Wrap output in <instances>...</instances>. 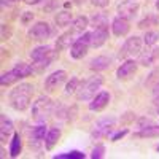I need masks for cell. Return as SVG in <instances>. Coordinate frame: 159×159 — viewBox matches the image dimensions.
<instances>
[{"label":"cell","mask_w":159,"mask_h":159,"mask_svg":"<svg viewBox=\"0 0 159 159\" xmlns=\"http://www.w3.org/2000/svg\"><path fill=\"white\" fill-rule=\"evenodd\" d=\"M32 96H34V86L29 84V83H21L10 91L8 102H10L13 110L24 111L30 107Z\"/></svg>","instance_id":"obj_1"},{"label":"cell","mask_w":159,"mask_h":159,"mask_svg":"<svg viewBox=\"0 0 159 159\" xmlns=\"http://www.w3.org/2000/svg\"><path fill=\"white\" fill-rule=\"evenodd\" d=\"M103 84V76L100 75H92L89 76L88 80H84V81L80 83L75 96H76V100L80 102H88V100H92L96 97V94L99 92V89L102 88Z\"/></svg>","instance_id":"obj_2"},{"label":"cell","mask_w":159,"mask_h":159,"mask_svg":"<svg viewBox=\"0 0 159 159\" xmlns=\"http://www.w3.org/2000/svg\"><path fill=\"white\" fill-rule=\"evenodd\" d=\"M56 108L54 102L51 97L42 96L32 103V118L37 123H45L46 119L52 115V110Z\"/></svg>","instance_id":"obj_3"},{"label":"cell","mask_w":159,"mask_h":159,"mask_svg":"<svg viewBox=\"0 0 159 159\" xmlns=\"http://www.w3.org/2000/svg\"><path fill=\"white\" fill-rule=\"evenodd\" d=\"M89 45V48H100L102 45H105V42L108 40V29H99V27H94L92 30H86L84 34H81L80 37Z\"/></svg>","instance_id":"obj_4"},{"label":"cell","mask_w":159,"mask_h":159,"mask_svg":"<svg viewBox=\"0 0 159 159\" xmlns=\"http://www.w3.org/2000/svg\"><path fill=\"white\" fill-rule=\"evenodd\" d=\"M116 124V119L115 118H102L94 124L91 130V139L92 140H99V139H105L111 134V130Z\"/></svg>","instance_id":"obj_5"},{"label":"cell","mask_w":159,"mask_h":159,"mask_svg":"<svg viewBox=\"0 0 159 159\" xmlns=\"http://www.w3.org/2000/svg\"><path fill=\"white\" fill-rule=\"evenodd\" d=\"M142 45H143V40L140 37H137V35L126 38L123 48L119 49V59H121V57L132 59L134 56H139L140 51H142Z\"/></svg>","instance_id":"obj_6"},{"label":"cell","mask_w":159,"mask_h":159,"mask_svg":"<svg viewBox=\"0 0 159 159\" xmlns=\"http://www.w3.org/2000/svg\"><path fill=\"white\" fill-rule=\"evenodd\" d=\"M27 35L30 40H35V42H45L51 35V27L46 21H38L29 29Z\"/></svg>","instance_id":"obj_7"},{"label":"cell","mask_w":159,"mask_h":159,"mask_svg":"<svg viewBox=\"0 0 159 159\" xmlns=\"http://www.w3.org/2000/svg\"><path fill=\"white\" fill-rule=\"evenodd\" d=\"M139 8H140V5H139L137 0H126V2L118 5V16L130 21L137 16Z\"/></svg>","instance_id":"obj_8"},{"label":"cell","mask_w":159,"mask_h":159,"mask_svg":"<svg viewBox=\"0 0 159 159\" xmlns=\"http://www.w3.org/2000/svg\"><path fill=\"white\" fill-rule=\"evenodd\" d=\"M65 81H67V72L65 70H56L45 80V89L46 91H56L59 89Z\"/></svg>","instance_id":"obj_9"},{"label":"cell","mask_w":159,"mask_h":159,"mask_svg":"<svg viewBox=\"0 0 159 159\" xmlns=\"http://www.w3.org/2000/svg\"><path fill=\"white\" fill-rule=\"evenodd\" d=\"M137 62L143 67H150L159 59V46H150L145 51H140V54L137 56Z\"/></svg>","instance_id":"obj_10"},{"label":"cell","mask_w":159,"mask_h":159,"mask_svg":"<svg viewBox=\"0 0 159 159\" xmlns=\"http://www.w3.org/2000/svg\"><path fill=\"white\" fill-rule=\"evenodd\" d=\"M110 99H111L110 92H107V91H99L97 94H96V97L89 102V110H91V111H96V113H97V111H102V110L110 103Z\"/></svg>","instance_id":"obj_11"},{"label":"cell","mask_w":159,"mask_h":159,"mask_svg":"<svg viewBox=\"0 0 159 159\" xmlns=\"http://www.w3.org/2000/svg\"><path fill=\"white\" fill-rule=\"evenodd\" d=\"M137 69H139V62H137L135 59H127V61H124V62L118 67V70H116V78H119V80L129 78V76H132V75L137 72Z\"/></svg>","instance_id":"obj_12"},{"label":"cell","mask_w":159,"mask_h":159,"mask_svg":"<svg viewBox=\"0 0 159 159\" xmlns=\"http://www.w3.org/2000/svg\"><path fill=\"white\" fill-rule=\"evenodd\" d=\"M130 30V21L121 18V16H116L111 21V32L115 37H126Z\"/></svg>","instance_id":"obj_13"},{"label":"cell","mask_w":159,"mask_h":159,"mask_svg":"<svg viewBox=\"0 0 159 159\" xmlns=\"http://www.w3.org/2000/svg\"><path fill=\"white\" fill-rule=\"evenodd\" d=\"M56 56H57V51H52V49H51L45 57L38 59V61H32V69H34V73H43V72L49 67V65H51V62L56 59Z\"/></svg>","instance_id":"obj_14"},{"label":"cell","mask_w":159,"mask_h":159,"mask_svg":"<svg viewBox=\"0 0 159 159\" xmlns=\"http://www.w3.org/2000/svg\"><path fill=\"white\" fill-rule=\"evenodd\" d=\"M13 134H15V124H13L10 118L2 115V119H0V139H2V143H5L10 137H13Z\"/></svg>","instance_id":"obj_15"},{"label":"cell","mask_w":159,"mask_h":159,"mask_svg":"<svg viewBox=\"0 0 159 159\" xmlns=\"http://www.w3.org/2000/svg\"><path fill=\"white\" fill-rule=\"evenodd\" d=\"M88 51H89V45L78 37L75 40V43L70 46V56L73 59H83V57H86Z\"/></svg>","instance_id":"obj_16"},{"label":"cell","mask_w":159,"mask_h":159,"mask_svg":"<svg viewBox=\"0 0 159 159\" xmlns=\"http://www.w3.org/2000/svg\"><path fill=\"white\" fill-rule=\"evenodd\" d=\"M110 65H111V57H108V56H97L94 59H91L89 69L94 70V72H103V70L110 69Z\"/></svg>","instance_id":"obj_17"},{"label":"cell","mask_w":159,"mask_h":159,"mask_svg":"<svg viewBox=\"0 0 159 159\" xmlns=\"http://www.w3.org/2000/svg\"><path fill=\"white\" fill-rule=\"evenodd\" d=\"M75 34L72 32V30H69V32H65V34H62V35H59L57 37V40H56V51H64V49H69L73 43H75Z\"/></svg>","instance_id":"obj_18"},{"label":"cell","mask_w":159,"mask_h":159,"mask_svg":"<svg viewBox=\"0 0 159 159\" xmlns=\"http://www.w3.org/2000/svg\"><path fill=\"white\" fill-rule=\"evenodd\" d=\"M61 135H62V130H61L59 127H52V129H49V130H48V134H46V137H45V148H46L48 151H51V150L57 145Z\"/></svg>","instance_id":"obj_19"},{"label":"cell","mask_w":159,"mask_h":159,"mask_svg":"<svg viewBox=\"0 0 159 159\" xmlns=\"http://www.w3.org/2000/svg\"><path fill=\"white\" fill-rule=\"evenodd\" d=\"M134 137H137V139H157L159 137V124H153L148 127L139 129L137 132H134Z\"/></svg>","instance_id":"obj_20"},{"label":"cell","mask_w":159,"mask_h":159,"mask_svg":"<svg viewBox=\"0 0 159 159\" xmlns=\"http://www.w3.org/2000/svg\"><path fill=\"white\" fill-rule=\"evenodd\" d=\"M88 25H89V18L86 16H78L72 21V27L70 30L76 35V34H84L86 29H88Z\"/></svg>","instance_id":"obj_21"},{"label":"cell","mask_w":159,"mask_h":159,"mask_svg":"<svg viewBox=\"0 0 159 159\" xmlns=\"http://www.w3.org/2000/svg\"><path fill=\"white\" fill-rule=\"evenodd\" d=\"M22 151V139L18 132H15L10 140V156L11 157H18Z\"/></svg>","instance_id":"obj_22"},{"label":"cell","mask_w":159,"mask_h":159,"mask_svg":"<svg viewBox=\"0 0 159 159\" xmlns=\"http://www.w3.org/2000/svg\"><path fill=\"white\" fill-rule=\"evenodd\" d=\"M13 70L18 73V76H19L21 80H22V78H27L29 75L34 73L32 64H25V62H16L15 67H13Z\"/></svg>","instance_id":"obj_23"},{"label":"cell","mask_w":159,"mask_h":159,"mask_svg":"<svg viewBox=\"0 0 159 159\" xmlns=\"http://www.w3.org/2000/svg\"><path fill=\"white\" fill-rule=\"evenodd\" d=\"M54 21H56V24H57V27H65V25H69V24L73 21V18H72V13L62 10V11H57V13H56Z\"/></svg>","instance_id":"obj_24"},{"label":"cell","mask_w":159,"mask_h":159,"mask_svg":"<svg viewBox=\"0 0 159 159\" xmlns=\"http://www.w3.org/2000/svg\"><path fill=\"white\" fill-rule=\"evenodd\" d=\"M91 22L94 27H99V29H108V16L105 13H97L91 18Z\"/></svg>","instance_id":"obj_25"},{"label":"cell","mask_w":159,"mask_h":159,"mask_svg":"<svg viewBox=\"0 0 159 159\" xmlns=\"http://www.w3.org/2000/svg\"><path fill=\"white\" fill-rule=\"evenodd\" d=\"M19 76H18V73L15 72V70H8V72H5V73H2V78H0V83H2V86H10V84H13V83H16V81H19Z\"/></svg>","instance_id":"obj_26"},{"label":"cell","mask_w":159,"mask_h":159,"mask_svg":"<svg viewBox=\"0 0 159 159\" xmlns=\"http://www.w3.org/2000/svg\"><path fill=\"white\" fill-rule=\"evenodd\" d=\"M46 134H48L46 124L40 123L38 126H35V127L32 129V132H30V139H35V140H45Z\"/></svg>","instance_id":"obj_27"},{"label":"cell","mask_w":159,"mask_h":159,"mask_svg":"<svg viewBox=\"0 0 159 159\" xmlns=\"http://www.w3.org/2000/svg\"><path fill=\"white\" fill-rule=\"evenodd\" d=\"M49 51H51V46H48V45L37 46L35 49H32V51H30V59H32V61H38V59L45 57Z\"/></svg>","instance_id":"obj_28"},{"label":"cell","mask_w":159,"mask_h":159,"mask_svg":"<svg viewBox=\"0 0 159 159\" xmlns=\"http://www.w3.org/2000/svg\"><path fill=\"white\" fill-rule=\"evenodd\" d=\"M157 40H159V32L148 30L147 34H145V37H143V43H145V46H154Z\"/></svg>","instance_id":"obj_29"},{"label":"cell","mask_w":159,"mask_h":159,"mask_svg":"<svg viewBox=\"0 0 159 159\" xmlns=\"http://www.w3.org/2000/svg\"><path fill=\"white\" fill-rule=\"evenodd\" d=\"M84 157H86V154L81 151H69V153L54 156V159H84Z\"/></svg>","instance_id":"obj_30"},{"label":"cell","mask_w":159,"mask_h":159,"mask_svg":"<svg viewBox=\"0 0 159 159\" xmlns=\"http://www.w3.org/2000/svg\"><path fill=\"white\" fill-rule=\"evenodd\" d=\"M80 80L78 78H70V81H67L65 83V94H75L76 92V89H78V86H80Z\"/></svg>","instance_id":"obj_31"},{"label":"cell","mask_w":159,"mask_h":159,"mask_svg":"<svg viewBox=\"0 0 159 159\" xmlns=\"http://www.w3.org/2000/svg\"><path fill=\"white\" fill-rule=\"evenodd\" d=\"M105 156V147L103 145H96L91 151V157L92 159H102Z\"/></svg>","instance_id":"obj_32"},{"label":"cell","mask_w":159,"mask_h":159,"mask_svg":"<svg viewBox=\"0 0 159 159\" xmlns=\"http://www.w3.org/2000/svg\"><path fill=\"white\" fill-rule=\"evenodd\" d=\"M153 124H156L151 118H147V116H142V118H139L137 119V127L139 129H143V127H148V126H153Z\"/></svg>","instance_id":"obj_33"},{"label":"cell","mask_w":159,"mask_h":159,"mask_svg":"<svg viewBox=\"0 0 159 159\" xmlns=\"http://www.w3.org/2000/svg\"><path fill=\"white\" fill-rule=\"evenodd\" d=\"M91 5H94L97 8H105V7H108L110 3V0H89Z\"/></svg>","instance_id":"obj_34"},{"label":"cell","mask_w":159,"mask_h":159,"mask_svg":"<svg viewBox=\"0 0 159 159\" xmlns=\"http://www.w3.org/2000/svg\"><path fill=\"white\" fill-rule=\"evenodd\" d=\"M32 19H34V13L24 11V15H22V18H21V22H22V24H29Z\"/></svg>","instance_id":"obj_35"},{"label":"cell","mask_w":159,"mask_h":159,"mask_svg":"<svg viewBox=\"0 0 159 159\" xmlns=\"http://www.w3.org/2000/svg\"><path fill=\"white\" fill-rule=\"evenodd\" d=\"M127 132H129L127 129H123V130H118L116 134H113V135H111V142H118L119 139H123V137H124V135L127 134Z\"/></svg>","instance_id":"obj_36"},{"label":"cell","mask_w":159,"mask_h":159,"mask_svg":"<svg viewBox=\"0 0 159 159\" xmlns=\"http://www.w3.org/2000/svg\"><path fill=\"white\" fill-rule=\"evenodd\" d=\"M75 116H76V107L73 105V107H70V108L67 110V118H65V119H67V121H73Z\"/></svg>","instance_id":"obj_37"},{"label":"cell","mask_w":159,"mask_h":159,"mask_svg":"<svg viewBox=\"0 0 159 159\" xmlns=\"http://www.w3.org/2000/svg\"><path fill=\"white\" fill-rule=\"evenodd\" d=\"M10 35H11V30L7 29V25L3 24V25H2V38H3V40H8Z\"/></svg>","instance_id":"obj_38"},{"label":"cell","mask_w":159,"mask_h":159,"mask_svg":"<svg viewBox=\"0 0 159 159\" xmlns=\"http://www.w3.org/2000/svg\"><path fill=\"white\" fill-rule=\"evenodd\" d=\"M42 2H43V0H24V3H27V5H38Z\"/></svg>","instance_id":"obj_39"},{"label":"cell","mask_w":159,"mask_h":159,"mask_svg":"<svg viewBox=\"0 0 159 159\" xmlns=\"http://www.w3.org/2000/svg\"><path fill=\"white\" fill-rule=\"evenodd\" d=\"M156 96H159V81L153 86V97H156Z\"/></svg>","instance_id":"obj_40"},{"label":"cell","mask_w":159,"mask_h":159,"mask_svg":"<svg viewBox=\"0 0 159 159\" xmlns=\"http://www.w3.org/2000/svg\"><path fill=\"white\" fill-rule=\"evenodd\" d=\"M16 2H19V0H2V5L5 7V5H11V3H16Z\"/></svg>","instance_id":"obj_41"},{"label":"cell","mask_w":159,"mask_h":159,"mask_svg":"<svg viewBox=\"0 0 159 159\" xmlns=\"http://www.w3.org/2000/svg\"><path fill=\"white\" fill-rule=\"evenodd\" d=\"M156 8L159 10V0H156Z\"/></svg>","instance_id":"obj_42"},{"label":"cell","mask_w":159,"mask_h":159,"mask_svg":"<svg viewBox=\"0 0 159 159\" xmlns=\"http://www.w3.org/2000/svg\"><path fill=\"white\" fill-rule=\"evenodd\" d=\"M156 150H157V151H159V145H157V147H156Z\"/></svg>","instance_id":"obj_43"},{"label":"cell","mask_w":159,"mask_h":159,"mask_svg":"<svg viewBox=\"0 0 159 159\" xmlns=\"http://www.w3.org/2000/svg\"><path fill=\"white\" fill-rule=\"evenodd\" d=\"M157 115H159V107H157Z\"/></svg>","instance_id":"obj_44"}]
</instances>
